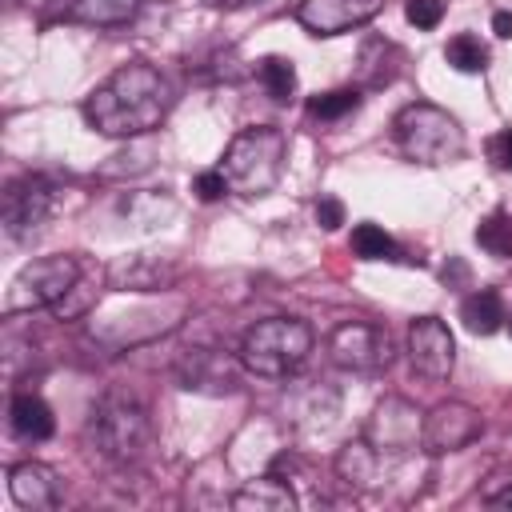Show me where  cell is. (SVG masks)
Returning <instances> with one entry per match:
<instances>
[{"instance_id":"obj_34","label":"cell","mask_w":512,"mask_h":512,"mask_svg":"<svg viewBox=\"0 0 512 512\" xmlns=\"http://www.w3.org/2000/svg\"><path fill=\"white\" fill-rule=\"evenodd\" d=\"M484 500H488V504H496V508H512V480H508L504 488H492Z\"/></svg>"},{"instance_id":"obj_5","label":"cell","mask_w":512,"mask_h":512,"mask_svg":"<svg viewBox=\"0 0 512 512\" xmlns=\"http://www.w3.org/2000/svg\"><path fill=\"white\" fill-rule=\"evenodd\" d=\"M392 132H396L400 152L416 164L436 168V164H452L464 156V128L440 104H428V100L404 104L392 120Z\"/></svg>"},{"instance_id":"obj_18","label":"cell","mask_w":512,"mask_h":512,"mask_svg":"<svg viewBox=\"0 0 512 512\" xmlns=\"http://www.w3.org/2000/svg\"><path fill=\"white\" fill-rule=\"evenodd\" d=\"M336 408H340V396H336L332 388H324V384H308L304 392H296V396L288 400L292 420H296L300 428H308V432L328 428V424L336 420Z\"/></svg>"},{"instance_id":"obj_8","label":"cell","mask_w":512,"mask_h":512,"mask_svg":"<svg viewBox=\"0 0 512 512\" xmlns=\"http://www.w3.org/2000/svg\"><path fill=\"white\" fill-rule=\"evenodd\" d=\"M420 432H424V412L404 400V396H384L368 424H364V440L380 452V456H408L420 448Z\"/></svg>"},{"instance_id":"obj_17","label":"cell","mask_w":512,"mask_h":512,"mask_svg":"<svg viewBox=\"0 0 512 512\" xmlns=\"http://www.w3.org/2000/svg\"><path fill=\"white\" fill-rule=\"evenodd\" d=\"M376 472H380V452L368 444V440H348L340 452H336V476L356 488V492H368L376 484Z\"/></svg>"},{"instance_id":"obj_9","label":"cell","mask_w":512,"mask_h":512,"mask_svg":"<svg viewBox=\"0 0 512 512\" xmlns=\"http://www.w3.org/2000/svg\"><path fill=\"white\" fill-rule=\"evenodd\" d=\"M328 360L344 372H380L392 360V340L376 324L344 320L328 336Z\"/></svg>"},{"instance_id":"obj_14","label":"cell","mask_w":512,"mask_h":512,"mask_svg":"<svg viewBox=\"0 0 512 512\" xmlns=\"http://www.w3.org/2000/svg\"><path fill=\"white\" fill-rule=\"evenodd\" d=\"M8 492L20 508H32V512H44V508L60 504V480L40 460H24V464L8 468Z\"/></svg>"},{"instance_id":"obj_2","label":"cell","mask_w":512,"mask_h":512,"mask_svg":"<svg viewBox=\"0 0 512 512\" xmlns=\"http://www.w3.org/2000/svg\"><path fill=\"white\" fill-rule=\"evenodd\" d=\"M284 156H288V136L272 124H252L244 132H236L224 148V180L228 192L240 196H264L276 188L280 172H284Z\"/></svg>"},{"instance_id":"obj_36","label":"cell","mask_w":512,"mask_h":512,"mask_svg":"<svg viewBox=\"0 0 512 512\" xmlns=\"http://www.w3.org/2000/svg\"><path fill=\"white\" fill-rule=\"evenodd\" d=\"M204 4H212V8H240V4H248V0H204Z\"/></svg>"},{"instance_id":"obj_23","label":"cell","mask_w":512,"mask_h":512,"mask_svg":"<svg viewBox=\"0 0 512 512\" xmlns=\"http://www.w3.org/2000/svg\"><path fill=\"white\" fill-rule=\"evenodd\" d=\"M444 60H448L456 72L476 76V72L488 68V48L480 44V36H472V32H456V36L444 44Z\"/></svg>"},{"instance_id":"obj_24","label":"cell","mask_w":512,"mask_h":512,"mask_svg":"<svg viewBox=\"0 0 512 512\" xmlns=\"http://www.w3.org/2000/svg\"><path fill=\"white\" fill-rule=\"evenodd\" d=\"M256 80L280 104L292 100V92H296V68H292L288 56H264V60H256Z\"/></svg>"},{"instance_id":"obj_33","label":"cell","mask_w":512,"mask_h":512,"mask_svg":"<svg viewBox=\"0 0 512 512\" xmlns=\"http://www.w3.org/2000/svg\"><path fill=\"white\" fill-rule=\"evenodd\" d=\"M20 4L36 16H68L72 12V0H20Z\"/></svg>"},{"instance_id":"obj_6","label":"cell","mask_w":512,"mask_h":512,"mask_svg":"<svg viewBox=\"0 0 512 512\" xmlns=\"http://www.w3.org/2000/svg\"><path fill=\"white\" fill-rule=\"evenodd\" d=\"M76 288H80V260L76 256H44L16 272L4 308L12 316L32 312V308H60Z\"/></svg>"},{"instance_id":"obj_25","label":"cell","mask_w":512,"mask_h":512,"mask_svg":"<svg viewBox=\"0 0 512 512\" xmlns=\"http://www.w3.org/2000/svg\"><path fill=\"white\" fill-rule=\"evenodd\" d=\"M352 252L360 260H400V244L380 224H368V220L352 228Z\"/></svg>"},{"instance_id":"obj_11","label":"cell","mask_w":512,"mask_h":512,"mask_svg":"<svg viewBox=\"0 0 512 512\" xmlns=\"http://www.w3.org/2000/svg\"><path fill=\"white\" fill-rule=\"evenodd\" d=\"M408 360H412V372L440 384L452 376V364H456V340L448 332V324L440 316H420L412 320L408 328Z\"/></svg>"},{"instance_id":"obj_35","label":"cell","mask_w":512,"mask_h":512,"mask_svg":"<svg viewBox=\"0 0 512 512\" xmlns=\"http://www.w3.org/2000/svg\"><path fill=\"white\" fill-rule=\"evenodd\" d=\"M492 32L504 36V40H512V12H496L492 16Z\"/></svg>"},{"instance_id":"obj_15","label":"cell","mask_w":512,"mask_h":512,"mask_svg":"<svg viewBox=\"0 0 512 512\" xmlns=\"http://www.w3.org/2000/svg\"><path fill=\"white\" fill-rule=\"evenodd\" d=\"M176 376H180V388H196V392H232L236 388V372L216 348H192L180 360Z\"/></svg>"},{"instance_id":"obj_26","label":"cell","mask_w":512,"mask_h":512,"mask_svg":"<svg viewBox=\"0 0 512 512\" xmlns=\"http://www.w3.org/2000/svg\"><path fill=\"white\" fill-rule=\"evenodd\" d=\"M476 244L488 252V256H496V260H508L512 256V216L508 212H488L480 224H476Z\"/></svg>"},{"instance_id":"obj_20","label":"cell","mask_w":512,"mask_h":512,"mask_svg":"<svg viewBox=\"0 0 512 512\" xmlns=\"http://www.w3.org/2000/svg\"><path fill=\"white\" fill-rule=\"evenodd\" d=\"M460 320H464L468 332L492 336V332L504 324V300H500V292H496V288H476L472 296H464Z\"/></svg>"},{"instance_id":"obj_13","label":"cell","mask_w":512,"mask_h":512,"mask_svg":"<svg viewBox=\"0 0 512 512\" xmlns=\"http://www.w3.org/2000/svg\"><path fill=\"white\" fill-rule=\"evenodd\" d=\"M176 264L168 256H148V252H132L108 264V284L116 292H164L176 280Z\"/></svg>"},{"instance_id":"obj_21","label":"cell","mask_w":512,"mask_h":512,"mask_svg":"<svg viewBox=\"0 0 512 512\" xmlns=\"http://www.w3.org/2000/svg\"><path fill=\"white\" fill-rule=\"evenodd\" d=\"M136 12H140V0H72L68 20L96 24V28H116V24H128Z\"/></svg>"},{"instance_id":"obj_10","label":"cell","mask_w":512,"mask_h":512,"mask_svg":"<svg viewBox=\"0 0 512 512\" xmlns=\"http://www.w3.org/2000/svg\"><path fill=\"white\" fill-rule=\"evenodd\" d=\"M484 432V420L472 404L464 400H440L432 412H424V432H420V448L428 456H444V452H460L468 448L476 436Z\"/></svg>"},{"instance_id":"obj_32","label":"cell","mask_w":512,"mask_h":512,"mask_svg":"<svg viewBox=\"0 0 512 512\" xmlns=\"http://www.w3.org/2000/svg\"><path fill=\"white\" fill-rule=\"evenodd\" d=\"M488 160H492L500 172H512V128H504V132H496V136L488 140Z\"/></svg>"},{"instance_id":"obj_12","label":"cell","mask_w":512,"mask_h":512,"mask_svg":"<svg viewBox=\"0 0 512 512\" xmlns=\"http://www.w3.org/2000/svg\"><path fill=\"white\" fill-rule=\"evenodd\" d=\"M380 8H384V0H300L296 20L312 36H344V32L368 24L372 16H380Z\"/></svg>"},{"instance_id":"obj_1","label":"cell","mask_w":512,"mask_h":512,"mask_svg":"<svg viewBox=\"0 0 512 512\" xmlns=\"http://www.w3.org/2000/svg\"><path fill=\"white\" fill-rule=\"evenodd\" d=\"M172 108V84L160 68L132 60L120 64L104 84H96L84 100V120L100 136L136 140L148 136Z\"/></svg>"},{"instance_id":"obj_30","label":"cell","mask_w":512,"mask_h":512,"mask_svg":"<svg viewBox=\"0 0 512 512\" xmlns=\"http://www.w3.org/2000/svg\"><path fill=\"white\" fill-rule=\"evenodd\" d=\"M192 192H196L204 204H212V200H220V196L228 192V180H224V172H220V168H216V172H196Z\"/></svg>"},{"instance_id":"obj_28","label":"cell","mask_w":512,"mask_h":512,"mask_svg":"<svg viewBox=\"0 0 512 512\" xmlns=\"http://www.w3.org/2000/svg\"><path fill=\"white\" fill-rule=\"evenodd\" d=\"M152 156H156V148L148 144V140H140L136 136V144H128L124 152H116V156H108V164H100V176H132V172H148L152 168Z\"/></svg>"},{"instance_id":"obj_7","label":"cell","mask_w":512,"mask_h":512,"mask_svg":"<svg viewBox=\"0 0 512 512\" xmlns=\"http://www.w3.org/2000/svg\"><path fill=\"white\" fill-rule=\"evenodd\" d=\"M56 208V188L40 172H24L4 188V232L8 240H32Z\"/></svg>"},{"instance_id":"obj_27","label":"cell","mask_w":512,"mask_h":512,"mask_svg":"<svg viewBox=\"0 0 512 512\" xmlns=\"http://www.w3.org/2000/svg\"><path fill=\"white\" fill-rule=\"evenodd\" d=\"M360 92L356 88H332V92H320V96H312L308 100V116L312 120H344V116H352L356 108H360Z\"/></svg>"},{"instance_id":"obj_3","label":"cell","mask_w":512,"mask_h":512,"mask_svg":"<svg viewBox=\"0 0 512 512\" xmlns=\"http://www.w3.org/2000/svg\"><path fill=\"white\" fill-rule=\"evenodd\" d=\"M308 352H312V328L296 316H268L252 324L240 340V364L264 380L292 376L308 360Z\"/></svg>"},{"instance_id":"obj_31","label":"cell","mask_w":512,"mask_h":512,"mask_svg":"<svg viewBox=\"0 0 512 512\" xmlns=\"http://www.w3.org/2000/svg\"><path fill=\"white\" fill-rule=\"evenodd\" d=\"M316 224H320L324 232H336V228L344 224V204H340L336 196H320V200H316Z\"/></svg>"},{"instance_id":"obj_29","label":"cell","mask_w":512,"mask_h":512,"mask_svg":"<svg viewBox=\"0 0 512 512\" xmlns=\"http://www.w3.org/2000/svg\"><path fill=\"white\" fill-rule=\"evenodd\" d=\"M404 16H408V24L428 32L444 20V0H404Z\"/></svg>"},{"instance_id":"obj_22","label":"cell","mask_w":512,"mask_h":512,"mask_svg":"<svg viewBox=\"0 0 512 512\" xmlns=\"http://www.w3.org/2000/svg\"><path fill=\"white\" fill-rule=\"evenodd\" d=\"M120 212L136 228H156V224H164L176 212V204L168 196H156V192H132V196L120 200Z\"/></svg>"},{"instance_id":"obj_19","label":"cell","mask_w":512,"mask_h":512,"mask_svg":"<svg viewBox=\"0 0 512 512\" xmlns=\"http://www.w3.org/2000/svg\"><path fill=\"white\" fill-rule=\"evenodd\" d=\"M232 504H236V508H256V512H288V508L296 504V496H292L288 480H280L276 472H268V476L252 480L248 488H240V492L232 496Z\"/></svg>"},{"instance_id":"obj_4","label":"cell","mask_w":512,"mask_h":512,"mask_svg":"<svg viewBox=\"0 0 512 512\" xmlns=\"http://www.w3.org/2000/svg\"><path fill=\"white\" fill-rule=\"evenodd\" d=\"M88 444L112 464L140 460L152 444V424H148L144 404L128 392L100 396L92 404V416H88Z\"/></svg>"},{"instance_id":"obj_16","label":"cell","mask_w":512,"mask_h":512,"mask_svg":"<svg viewBox=\"0 0 512 512\" xmlns=\"http://www.w3.org/2000/svg\"><path fill=\"white\" fill-rule=\"evenodd\" d=\"M8 428H12V436H20V440L36 444V440H48V436L56 432V420H52V408H48L40 396L20 392V396H12Z\"/></svg>"}]
</instances>
